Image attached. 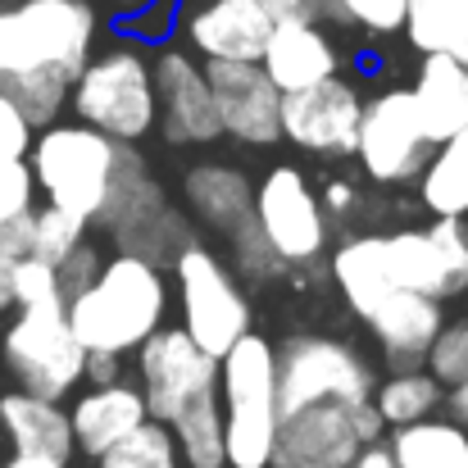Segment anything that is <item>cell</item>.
Returning a JSON list of instances; mask_svg holds the SVG:
<instances>
[{
	"label": "cell",
	"instance_id": "cell-27",
	"mask_svg": "<svg viewBox=\"0 0 468 468\" xmlns=\"http://www.w3.org/2000/svg\"><path fill=\"white\" fill-rule=\"evenodd\" d=\"M414 182L432 218H468V128L437 142Z\"/></svg>",
	"mask_w": 468,
	"mask_h": 468
},
{
	"label": "cell",
	"instance_id": "cell-2",
	"mask_svg": "<svg viewBox=\"0 0 468 468\" xmlns=\"http://www.w3.org/2000/svg\"><path fill=\"white\" fill-rule=\"evenodd\" d=\"M218 405L228 432V468H269L278 441V346L255 327L218 355Z\"/></svg>",
	"mask_w": 468,
	"mask_h": 468
},
{
	"label": "cell",
	"instance_id": "cell-7",
	"mask_svg": "<svg viewBox=\"0 0 468 468\" xmlns=\"http://www.w3.org/2000/svg\"><path fill=\"white\" fill-rule=\"evenodd\" d=\"M5 364L18 382V391L46 396V400H64L69 391L82 387V368H87V346L73 336L64 301L50 305H18L14 323L5 327Z\"/></svg>",
	"mask_w": 468,
	"mask_h": 468
},
{
	"label": "cell",
	"instance_id": "cell-18",
	"mask_svg": "<svg viewBox=\"0 0 468 468\" xmlns=\"http://www.w3.org/2000/svg\"><path fill=\"white\" fill-rule=\"evenodd\" d=\"M269 32H273V18L264 14L260 0H200L186 14V41L205 64L214 59L260 64Z\"/></svg>",
	"mask_w": 468,
	"mask_h": 468
},
{
	"label": "cell",
	"instance_id": "cell-33",
	"mask_svg": "<svg viewBox=\"0 0 468 468\" xmlns=\"http://www.w3.org/2000/svg\"><path fill=\"white\" fill-rule=\"evenodd\" d=\"M468 18H455L451 9H441L437 0H410V14H405V37L419 55H451L460 27Z\"/></svg>",
	"mask_w": 468,
	"mask_h": 468
},
{
	"label": "cell",
	"instance_id": "cell-36",
	"mask_svg": "<svg viewBox=\"0 0 468 468\" xmlns=\"http://www.w3.org/2000/svg\"><path fill=\"white\" fill-rule=\"evenodd\" d=\"M37 177L27 159H5L0 155V232L18 218H27L37 209Z\"/></svg>",
	"mask_w": 468,
	"mask_h": 468
},
{
	"label": "cell",
	"instance_id": "cell-23",
	"mask_svg": "<svg viewBox=\"0 0 468 468\" xmlns=\"http://www.w3.org/2000/svg\"><path fill=\"white\" fill-rule=\"evenodd\" d=\"M182 196H186V209L214 228V232H237L241 223L255 218V186L241 168L232 164H196L182 182Z\"/></svg>",
	"mask_w": 468,
	"mask_h": 468
},
{
	"label": "cell",
	"instance_id": "cell-26",
	"mask_svg": "<svg viewBox=\"0 0 468 468\" xmlns=\"http://www.w3.org/2000/svg\"><path fill=\"white\" fill-rule=\"evenodd\" d=\"M396 468H468V432L455 419H419L410 428H391L387 441Z\"/></svg>",
	"mask_w": 468,
	"mask_h": 468
},
{
	"label": "cell",
	"instance_id": "cell-43",
	"mask_svg": "<svg viewBox=\"0 0 468 468\" xmlns=\"http://www.w3.org/2000/svg\"><path fill=\"white\" fill-rule=\"evenodd\" d=\"M318 200H323L327 214H350V209L359 205V186H355L350 177H332V182L318 191Z\"/></svg>",
	"mask_w": 468,
	"mask_h": 468
},
{
	"label": "cell",
	"instance_id": "cell-8",
	"mask_svg": "<svg viewBox=\"0 0 468 468\" xmlns=\"http://www.w3.org/2000/svg\"><path fill=\"white\" fill-rule=\"evenodd\" d=\"M378 387L368 359L323 332H296L278 346V414H296L305 405H327V400H368Z\"/></svg>",
	"mask_w": 468,
	"mask_h": 468
},
{
	"label": "cell",
	"instance_id": "cell-16",
	"mask_svg": "<svg viewBox=\"0 0 468 468\" xmlns=\"http://www.w3.org/2000/svg\"><path fill=\"white\" fill-rule=\"evenodd\" d=\"M359 119H364V96L341 78L282 96V142L310 155H355Z\"/></svg>",
	"mask_w": 468,
	"mask_h": 468
},
{
	"label": "cell",
	"instance_id": "cell-9",
	"mask_svg": "<svg viewBox=\"0 0 468 468\" xmlns=\"http://www.w3.org/2000/svg\"><path fill=\"white\" fill-rule=\"evenodd\" d=\"M173 282H177L182 327L191 332V341L200 350L228 355L250 332V301L241 292V278L209 246L191 241L173 260Z\"/></svg>",
	"mask_w": 468,
	"mask_h": 468
},
{
	"label": "cell",
	"instance_id": "cell-34",
	"mask_svg": "<svg viewBox=\"0 0 468 468\" xmlns=\"http://www.w3.org/2000/svg\"><path fill=\"white\" fill-rule=\"evenodd\" d=\"M282 269H287L282 255L273 250V241L264 237V228H260L255 218L232 232V273H237L241 282H273Z\"/></svg>",
	"mask_w": 468,
	"mask_h": 468
},
{
	"label": "cell",
	"instance_id": "cell-4",
	"mask_svg": "<svg viewBox=\"0 0 468 468\" xmlns=\"http://www.w3.org/2000/svg\"><path fill=\"white\" fill-rule=\"evenodd\" d=\"M119 159H123V142L87 123H50L32 137V151H27L37 191L46 196V205L73 209L91 223L114 186Z\"/></svg>",
	"mask_w": 468,
	"mask_h": 468
},
{
	"label": "cell",
	"instance_id": "cell-22",
	"mask_svg": "<svg viewBox=\"0 0 468 468\" xmlns=\"http://www.w3.org/2000/svg\"><path fill=\"white\" fill-rule=\"evenodd\" d=\"M332 282H336L341 301L350 305L355 318H368L396 292V273H391V260H387V237H378V232L346 237L332 250Z\"/></svg>",
	"mask_w": 468,
	"mask_h": 468
},
{
	"label": "cell",
	"instance_id": "cell-49",
	"mask_svg": "<svg viewBox=\"0 0 468 468\" xmlns=\"http://www.w3.org/2000/svg\"><path fill=\"white\" fill-rule=\"evenodd\" d=\"M441 9H451L455 18H468V0H437Z\"/></svg>",
	"mask_w": 468,
	"mask_h": 468
},
{
	"label": "cell",
	"instance_id": "cell-5",
	"mask_svg": "<svg viewBox=\"0 0 468 468\" xmlns=\"http://www.w3.org/2000/svg\"><path fill=\"white\" fill-rule=\"evenodd\" d=\"M96 223L114 237V246L123 255H142L151 264H173L196 237L186 228V218L168 205L164 186L146 173V159L137 146H123L119 159V173H114V186L96 214Z\"/></svg>",
	"mask_w": 468,
	"mask_h": 468
},
{
	"label": "cell",
	"instance_id": "cell-31",
	"mask_svg": "<svg viewBox=\"0 0 468 468\" xmlns=\"http://www.w3.org/2000/svg\"><path fill=\"white\" fill-rule=\"evenodd\" d=\"M101 468H182V455H177L168 423L146 419L137 432H128L119 446H110L101 455Z\"/></svg>",
	"mask_w": 468,
	"mask_h": 468
},
{
	"label": "cell",
	"instance_id": "cell-11",
	"mask_svg": "<svg viewBox=\"0 0 468 468\" xmlns=\"http://www.w3.org/2000/svg\"><path fill=\"white\" fill-rule=\"evenodd\" d=\"M428 155H432V142L423 133V119H419V105H414L410 87H387L373 101H364L355 159L378 186L414 182L423 173Z\"/></svg>",
	"mask_w": 468,
	"mask_h": 468
},
{
	"label": "cell",
	"instance_id": "cell-10",
	"mask_svg": "<svg viewBox=\"0 0 468 468\" xmlns=\"http://www.w3.org/2000/svg\"><path fill=\"white\" fill-rule=\"evenodd\" d=\"M133 355H137V387L155 423H173L186 405L218 396V355L200 350L182 323L155 327Z\"/></svg>",
	"mask_w": 468,
	"mask_h": 468
},
{
	"label": "cell",
	"instance_id": "cell-32",
	"mask_svg": "<svg viewBox=\"0 0 468 468\" xmlns=\"http://www.w3.org/2000/svg\"><path fill=\"white\" fill-rule=\"evenodd\" d=\"M87 228H91V218H82L73 209H59V205H46V209L32 214V250L27 255H37L46 264H59L64 255H73L87 241Z\"/></svg>",
	"mask_w": 468,
	"mask_h": 468
},
{
	"label": "cell",
	"instance_id": "cell-17",
	"mask_svg": "<svg viewBox=\"0 0 468 468\" xmlns=\"http://www.w3.org/2000/svg\"><path fill=\"white\" fill-rule=\"evenodd\" d=\"M355 405L359 400H327L282 414L269 468H350L364 451L355 432Z\"/></svg>",
	"mask_w": 468,
	"mask_h": 468
},
{
	"label": "cell",
	"instance_id": "cell-1",
	"mask_svg": "<svg viewBox=\"0 0 468 468\" xmlns=\"http://www.w3.org/2000/svg\"><path fill=\"white\" fill-rule=\"evenodd\" d=\"M69 327L87 350H110V355H133L155 327L168 318V282L164 269L142 255H114L101 264L96 282L73 296Z\"/></svg>",
	"mask_w": 468,
	"mask_h": 468
},
{
	"label": "cell",
	"instance_id": "cell-45",
	"mask_svg": "<svg viewBox=\"0 0 468 468\" xmlns=\"http://www.w3.org/2000/svg\"><path fill=\"white\" fill-rule=\"evenodd\" d=\"M446 410H451V419H455V423L468 432V382H460V387H446Z\"/></svg>",
	"mask_w": 468,
	"mask_h": 468
},
{
	"label": "cell",
	"instance_id": "cell-51",
	"mask_svg": "<svg viewBox=\"0 0 468 468\" xmlns=\"http://www.w3.org/2000/svg\"><path fill=\"white\" fill-rule=\"evenodd\" d=\"M464 101H468V64H464Z\"/></svg>",
	"mask_w": 468,
	"mask_h": 468
},
{
	"label": "cell",
	"instance_id": "cell-21",
	"mask_svg": "<svg viewBox=\"0 0 468 468\" xmlns=\"http://www.w3.org/2000/svg\"><path fill=\"white\" fill-rule=\"evenodd\" d=\"M151 419L146 396L137 382H110V387H91L73 400L69 410V428H73V451L101 460L110 446H119L128 432H137Z\"/></svg>",
	"mask_w": 468,
	"mask_h": 468
},
{
	"label": "cell",
	"instance_id": "cell-44",
	"mask_svg": "<svg viewBox=\"0 0 468 468\" xmlns=\"http://www.w3.org/2000/svg\"><path fill=\"white\" fill-rule=\"evenodd\" d=\"M350 468H396V460H391L387 441H378V446H364V451L355 455V464Z\"/></svg>",
	"mask_w": 468,
	"mask_h": 468
},
{
	"label": "cell",
	"instance_id": "cell-41",
	"mask_svg": "<svg viewBox=\"0 0 468 468\" xmlns=\"http://www.w3.org/2000/svg\"><path fill=\"white\" fill-rule=\"evenodd\" d=\"M82 382H91V387H110V382H123V355H110V350H87V368H82Z\"/></svg>",
	"mask_w": 468,
	"mask_h": 468
},
{
	"label": "cell",
	"instance_id": "cell-6",
	"mask_svg": "<svg viewBox=\"0 0 468 468\" xmlns=\"http://www.w3.org/2000/svg\"><path fill=\"white\" fill-rule=\"evenodd\" d=\"M96 27L87 0H23L18 9H0V73L50 64L78 78L91 59Z\"/></svg>",
	"mask_w": 468,
	"mask_h": 468
},
{
	"label": "cell",
	"instance_id": "cell-30",
	"mask_svg": "<svg viewBox=\"0 0 468 468\" xmlns=\"http://www.w3.org/2000/svg\"><path fill=\"white\" fill-rule=\"evenodd\" d=\"M0 91L23 110V119L41 133L50 123H59L64 105H69V91H73V78L64 69H18V73H0Z\"/></svg>",
	"mask_w": 468,
	"mask_h": 468
},
{
	"label": "cell",
	"instance_id": "cell-48",
	"mask_svg": "<svg viewBox=\"0 0 468 468\" xmlns=\"http://www.w3.org/2000/svg\"><path fill=\"white\" fill-rule=\"evenodd\" d=\"M451 59H460V64H468V23L460 27V37H455V46H451Z\"/></svg>",
	"mask_w": 468,
	"mask_h": 468
},
{
	"label": "cell",
	"instance_id": "cell-37",
	"mask_svg": "<svg viewBox=\"0 0 468 468\" xmlns=\"http://www.w3.org/2000/svg\"><path fill=\"white\" fill-rule=\"evenodd\" d=\"M428 373H432L441 387L468 382V318L441 327V336H437L432 350H428Z\"/></svg>",
	"mask_w": 468,
	"mask_h": 468
},
{
	"label": "cell",
	"instance_id": "cell-25",
	"mask_svg": "<svg viewBox=\"0 0 468 468\" xmlns=\"http://www.w3.org/2000/svg\"><path fill=\"white\" fill-rule=\"evenodd\" d=\"M414 105L423 119L428 142H446L468 128V101H464V64L451 55H423L419 73H414Z\"/></svg>",
	"mask_w": 468,
	"mask_h": 468
},
{
	"label": "cell",
	"instance_id": "cell-3",
	"mask_svg": "<svg viewBox=\"0 0 468 468\" xmlns=\"http://www.w3.org/2000/svg\"><path fill=\"white\" fill-rule=\"evenodd\" d=\"M69 105L78 114V123L137 146L142 137L155 133V69L151 55L142 46H110L101 55H91L82 64V73L73 78Z\"/></svg>",
	"mask_w": 468,
	"mask_h": 468
},
{
	"label": "cell",
	"instance_id": "cell-13",
	"mask_svg": "<svg viewBox=\"0 0 468 468\" xmlns=\"http://www.w3.org/2000/svg\"><path fill=\"white\" fill-rule=\"evenodd\" d=\"M387 260L396 287L423 296H464L468 292V218H432L428 228L387 232Z\"/></svg>",
	"mask_w": 468,
	"mask_h": 468
},
{
	"label": "cell",
	"instance_id": "cell-29",
	"mask_svg": "<svg viewBox=\"0 0 468 468\" xmlns=\"http://www.w3.org/2000/svg\"><path fill=\"white\" fill-rule=\"evenodd\" d=\"M182 468H228V432H223V405L218 396H205L196 405H186L173 423H168Z\"/></svg>",
	"mask_w": 468,
	"mask_h": 468
},
{
	"label": "cell",
	"instance_id": "cell-38",
	"mask_svg": "<svg viewBox=\"0 0 468 468\" xmlns=\"http://www.w3.org/2000/svg\"><path fill=\"white\" fill-rule=\"evenodd\" d=\"M50 301H64V296H59L55 264H46V260H37V255L14 260V310H18V305H50Z\"/></svg>",
	"mask_w": 468,
	"mask_h": 468
},
{
	"label": "cell",
	"instance_id": "cell-52",
	"mask_svg": "<svg viewBox=\"0 0 468 468\" xmlns=\"http://www.w3.org/2000/svg\"><path fill=\"white\" fill-rule=\"evenodd\" d=\"M0 396H5V391H0Z\"/></svg>",
	"mask_w": 468,
	"mask_h": 468
},
{
	"label": "cell",
	"instance_id": "cell-46",
	"mask_svg": "<svg viewBox=\"0 0 468 468\" xmlns=\"http://www.w3.org/2000/svg\"><path fill=\"white\" fill-rule=\"evenodd\" d=\"M14 310V260L0 250V314Z\"/></svg>",
	"mask_w": 468,
	"mask_h": 468
},
{
	"label": "cell",
	"instance_id": "cell-14",
	"mask_svg": "<svg viewBox=\"0 0 468 468\" xmlns=\"http://www.w3.org/2000/svg\"><path fill=\"white\" fill-rule=\"evenodd\" d=\"M155 69V128L164 133L168 146H209L223 137L218 128V110H214V91L205 78V59H196L191 50L164 46L151 55Z\"/></svg>",
	"mask_w": 468,
	"mask_h": 468
},
{
	"label": "cell",
	"instance_id": "cell-24",
	"mask_svg": "<svg viewBox=\"0 0 468 468\" xmlns=\"http://www.w3.org/2000/svg\"><path fill=\"white\" fill-rule=\"evenodd\" d=\"M0 428L14 446V455H50L64 460L73 455V428L59 400L32 396V391H9L0 396Z\"/></svg>",
	"mask_w": 468,
	"mask_h": 468
},
{
	"label": "cell",
	"instance_id": "cell-50",
	"mask_svg": "<svg viewBox=\"0 0 468 468\" xmlns=\"http://www.w3.org/2000/svg\"><path fill=\"white\" fill-rule=\"evenodd\" d=\"M110 5H119V9H123V14H137V9H146V5H151V0H110Z\"/></svg>",
	"mask_w": 468,
	"mask_h": 468
},
{
	"label": "cell",
	"instance_id": "cell-40",
	"mask_svg": "<svg viewBox=\"0 0 468 468\" xmlns=\"http://www.w3.org/2000/svg\"><path fill=\"white\" fill-rule=\"evenodd\" d=\"M32 137H37V128H32V123L23 119V110L0 91V155L5 159H27Z\"/></svg>",
	"mask_w": 468,
	"mask_h": 468
},
{
	"label": "cell",
	"instance_id": "cell-15",
	"mask_svg": "<svg viewBox=\"0 0 468 468\" xmlns=\"http://www.w3.org/2000/svg\"><path fill=\"white\" fill-rule=\"evenodd\" d=\"M205 78H209V91H214L223 137H232L241 146L282 142V91L273 87L264 64L214 59V64H205Z\"/></svg>",
	"mask_w": 468,
	"mask_h": 468
},
{
	"label": "cell",
	"instance_id": "cell-12",
	"mask_svg": "<svg viewBox=\"0 0 468 468\" xmlns=\"http://www.w3.org/2000/svg\"><path fill=\"white\" fill-rule=\"evenodd\" d=\"M255 223L282 264H314L327 250V209L296 164H278L255 186Z\"/></svg>",
	"mask_w": 468,
	"mask_h": 468
},
{
	"label": "cell",
	"instance_id": "cell-42",
	"mask_svg": "<svg viewBox=\"0 0 468 468\" xmlns=\"http://www.w3.org/2000/svg\"><path fill=\"white\" fill-rule=\"evenodd\" d=\"M260 5H264V14H269L273 23H292V18L318 23V18L327 14V0H260Z\"/></svg>",
	"mask_w": 468,
	"mask_h": 468
},
{
	"label": "cell",
	"instance_id": "cell-47",
	"mask_svg": "<svg viewBox=\"0 0 468 468\" xmlns=\"http://www.w3.org/2000/svg\"><path fill=\"white\" fill-rule=\"evenodd\" d=\"M5 468H69L64 460H50V455H14Z\"/></svg>",
	"mask_w": 468,
	"mask_h": 468
},
{
	"label": "cell",
	"instance_id": "cell-20",
	"mask_svg": "<svg viewBox=\"0 0 468 468\" xmlns=\"http://www.w3.org/2000/svg\"><path fill=\"white\" fill-rule=\"evenodd\" d=\"M260 64L273 78V87L287 96V91H305V87H318V82L336 78L341 55H336V41L327 37L323 23L292 18V23H273Z\"/></svg>",
	"mask_w": 468,
	"mask_h": 468
},
{
	"label": "cell",
	"instance_id": "cell-39",
	"mask_svg": "<svg viewBox=\"0 0 468 468\" xmlns=\"http://www.w3.org/2000/svg\"><path fill=\"white\" fill-rule=\"evenodd\" d=\"M101 264H105V260H101V250H96V246H87V241H82L73 255H64V260L55 264V278H59V296H64V305H69L73 296H82V292L96 282Z\"/></svg>",
	"mask_w": 468,
	"mask_h": 468
},
{
	"label": "cell",
	"instance_id": "cell-35",
	"mask_svg": "<svg viewBox=\"0 0 468 468\" xmlns=\"http://www.w3.org/2000/svg\"><path fill=\"white\" fill-rule=\"evenodd\" d=\"M327 14L341 23H355L368 37H391L405 27L410 0H327Z\"/></svg>",
	"mask_w": 468,
	"mask_h": 468
},
{
	"label": "cell",
	"instance_id": "cell-19",
	"mask_svg": "<svg viewBox=\"0 0 468 468\" xmlns=\"http://www.w3.org/2000/svg\"><path fill=\"white\" fill-rule=\"evenodd\" d=\"M364 323H368L378 350L387 355V368H419V364H428V350L441 336L446 314H441L437 296L396 287Z\"/></svg>",
	"mask_w": 468,
	"mask_h": 468
},
{
	"label": "cell",
	"instance_id": "cell-28",
	"mask_svg": "<svg viewBox=\"0 0 468 468\" xmlns=\"http://www.w3.org/2000/svg\"><path fill=\"white\" fill-rule=\"evenodd\" d=\"M373 405H378V414H382L387 428H410L419 419H432L446 405V387L428 373V364H419V368H391V378L373 387Z\"/></svg>",
	"mask_w": 468,
	"mask_h": 468
}]
</instances>
